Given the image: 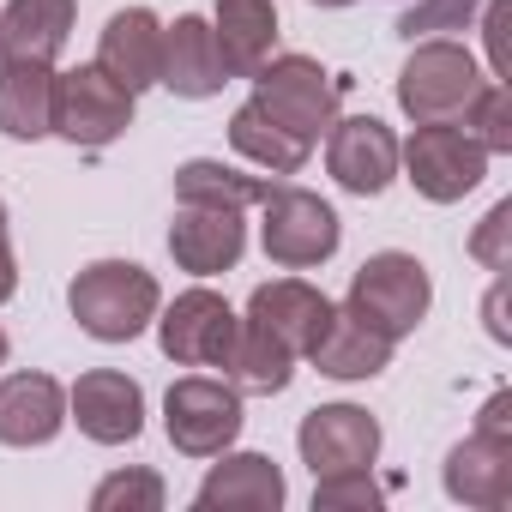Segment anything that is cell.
Segmentation results:
<instances>
[{"label":"cell","mask_w":512,"mask_h":512,"mask_svg":"<svg viewBox=\"0 0 512 512\" xmlns=\"http://www.w3.org/2000/svg\"><path fill=\"white\" fill-rule=\"evenodd\" d=\"M67 308H73V320H79L85 338H97V344H133L157 320L163 290H157V278L139 260H91L67 284Z\"/></svg>","instance_id":"1"},{"label":"cell","mask_w":512,"mask_h":512,"mask_svg":"<svg viewBox=\"0 0 512 512\" xmlns=\"http://www.w3.org/2000/svg\"><path fill=\"white\" fill-rule=\"evenodd\" d=\"M247 85H253L247 103H260L284 133H296V139H308V145H320L326 127L338 121L344 79L326 73L314 55H266L260 67L247 73Z\"/></svg>","instance_id":"2"},{"label":"cell","mask_w":512,"mask_h":512,"mask_svg":"<svg viewBox=\"0 0 512 512\" xmlns=\"http://www.w3.org/2000/svg\"><path fill=\"white\" fill-rule=\"evenodd\" d=\"M344 308L398 344V338H410V332L428 320V308H434V278H428V266L416 260V253L386 247V253H368V260L356 266Z\"/></svg>","instance_id":"3"},{"label":"cell","mask_w":512,"mask_h":512,"mask_svg":"<svg viewBox=\"0 0 512 512\" xmlns=\"http://www.w3.org/2000/svg\"><path fill=\"white\" fill-rule=\"evenodd\" d=\"M338 241H344V223L320 193H308L296 181H272V193L260 199V247L272 266L314 272L338 253Z\"/></svg>","instance_id":"4"},{"label":"cell","mask_w":512,"mask_h":512,"mask_svg":"<svg viewBox=\"0 0 512 512\" xmlns=\"http://www.w3.org/2000/svg\"><path fill=\"white\" fill-rule=\"evenodd\" d=\"M482 61L452 37H416L410 61L398 67V109L410 121H458L464 103L482 91Z\"/></svg>","instance_id":"5"},{"label":"cell","mask_w":512,"mask_h":512,"mask_svg":"<svg viewBox=\"0 0 512 512\" xmlns=\"http://www.w3.org/2000/svg\"><path fill=\"white\" fill-rule=\"evenodd\" d=\"M488 163L494 157L458 121H416V133L398 145V169L428 205H458L464 193H476L488 181Z\"/></svg>","instance_id":"6"},{"label":"cell","mask_w":512,"mask_h":512,"mask_svg":"<svg viewBox=\"0 0 512 512\" xmlns=\"http://www.w3.org/2000/svg\"><path fill=\"white\" fill-rule=\"evenodd\" d=\"M241 392L217 374H181L163 392V434L181 458H217L241 440Z\"/></svg>","instance_id":"7"},{"label":"cell","mask_w":512,"mask_h":512,"mask_svg":"<svg viewBox=\"0 0 512 512\" xmlns=\"http://www.w3.org/2000/svg\"><path fill=\"white\" fill-rule=\"evenodd\" d=\"M133 91L115 85L97 61L55 73V133L79 151H103L133 127Z\"/></svg>","instance_id":"8"},{"label":"cell","mask_w":512,"mask_h":512,"mask_svg":"<svg viewBox=\"0 0 512 512\" xmlns=\"http://www.w3.org/2000/svg\"><path fill=\"white\" fill-rule=\"evenodd\" d=\"M151 326H157V344H163V356H169L175 368H223L241 314H235L217 290L193 284V290H181L175 302H163Z\"/></svg>","instance_id":"9"},{"label":"cell","mask_w":512,"mask_h":512,"mask_svg":"<svg viewBox=\"0 0 512 512\" xmlns=\"http://www.w3.org/2000/svg\"><path fill=\"white\" fill-rule=\"evenodd\" d=\"M326 169L344 193L380 199L398 181V133L380 115H344L326 127Z\"/></svg>","instance_id":"10"},{"label":"cell","mask_w":512,"mask_h":512,"mask_svg":"<svg viewBox=\"0 0 512 512\" xmlns=\"http://www.w3.org/2000/svg\"><path fill=\"white\" fill-rule=\"evenodd\" d=\"M67 422L97 446H133L145 434V386L121 368H91L67 386Z\"/></svg>","instance_id":"11"},{"label":"cell","mask_w":512,"mask_h":512,"mask_svg":"<svg viewBox=\"0 0 512 512\" xmlns=\"http://www.w3.org/2000/svg\"><path fill=\"white\" fill-rule=\"evenodd\" d=\"M380 416H368L362 404H320L302 416L296 428V452L314 476L326 470H368L380 458Z\"/></svg>","instance_id":"12"},{"label":"cell","mask_w":512,"mask_h":512,"mask_svg":"<svg viewBox=\"0 0 512 512\" xmlns=\"http://www.w3.org/2000/svg\"><path fill=\"white\" fill-rule=\"evenodd\" d=\"M247 253V223L241 211H223V205H175V223H169V260L193 278H217V272H235Z\"/></svg>","instance_id":"13"},{"label":"cell","mask_w":512,"mask_h":512,"mask_svg":"<svg viewBox=\"0 0 512 512\" xmlns=\"http://www.w3.org/2000/svg\"><path fill=\"white\" fill-rule=\"evenodd\" d=\"M157 85L181 103H205L229 85V67L217 55V37H211V19L199 13H181L175 25H163V61H157Z\"/></svg>","instance_id":"14"},{"label":"cell","mask_w":512,"mask_h":512,"mask_svg":"<svg viewBox=\"0 0 512 512\" xmlns=\"http://www.w3.org/2000/svg\"><path fill=\"white\" fill-rule=\"evenodd\" d=\"M284 500H290L284 470L266 452H217V464L193 488L199 512H278Z\"/></svg>","instance_id":"15"},{"label":"cell","mask_w":512,"mask_h":512,"mask_svg":"<svg viewBox=\"0 0 512 512\" xmlns=\"http://www.w3.org/2000/svg\"><path fill=\"white\" fill-rule=\"evenodd\" d=\"M247 320L266 326V332H272L278 344H290L296 356H308L314 338H320L326 320H332V296L314 290L308 278H272V284H260V290L247 296Z\"/></svg>","instance_id":"16"},{"label":"cell","mask_w":512,"mask_h":512,"mask_svg":"<svg viewBox=\"0 0 512 512\" xmlns=\"http://www.w3.org/2000/svg\"><path fill=\"white\" fill-rule=\"evenodd\" d=\"M67 428V386L55 374H7L0 380V446H49Z\"/></svg>","instance_id":"17"},{"label":"cell","mask_w":512,"mask_h":512,"mask_svg":"<svg viewBox=\"0 0 512 512\" xmlns=\"http://www.w3.org/2000/svg\"><path fill=\"white\" fill-rule=\"evenodd\" d=\"M157 61H163V19L151 7H121L109 13L103 37H97V67L127 85L133 97L157 85Z\"/></svg>","instance_id":"18"},{"label":"cell","mask_w":512,"mask_h":512,"mask_svg":"<svg viewBox=\"0 0 512 512\" xmlns=\"http://www.w3.org/2000/svg\"><path fill=\"white\" fill-rule=\"evenodd\" d=\"M446 494L458 506H476V512H500L512 500V440H494V434H470L446 452V470H440Z\"/></svg>","instance_id":"19"},{"label":"cell","mask_w":512,"mask_h":512,"mask_svg":"<svg viewBox=\"0 0 512 512\" xmlns=\"http://www.w3.org/2000/svg\"><path fill=\"white\" fill-rule=\"evenodd\" d=\"M79 25V0H7L0 7V61H61Z\"/></svg>","instance_id":"20"},{"label":"cell","mask_w":512,"mask_h":512,"mask_svg":"<svg viewBox=\"0 0 512 512\" xmlns=\"http://www.w3.org/2000/svg\"><path fill=\"white\" fill-rule=\"evenodd\" d=\"M392 338L386 332H374L368 320H356L350 308H332V320H326V332L314 338V350H308V362L326 374V380H380L386 368H392Z\"/></svg>","instance_id":"21"},{"label":"cell","mask_w":512,"mask_h":512,"mask_svg":"<svg viewBox=\"0 0 512 512\" xmlns=\"http://www.w3.org/2000/svg\"><path fill=\"white\" fill-rule=\"evenodd\" d=\"M55 73L49 61H0V133L37 145L55 133Z\"/></svg>","instance_id":"22"},{"label":"cell","mask_w":512,"mask_h":512,"mask_svg":"<svg viewBox=\"0 0 512 512\" xmlns=\"http://www.w3.org/2000/svg\"><path fill=\"white\" fill-rule=\"evenodd\" d=\"M211 37H217V55L229 67V79H247L278 49V0H217Z\"/></svg>","instance_id":"23"},{"label":"cell","mask_w":512,"mask_h":512,"mask_svg":"<svg viewBox=\"0 0 512 512\" xmlns=\"http://www.w3.org/2000/svg\"><path fill=\"white\" fill-rule=\"evenodd\" d=\"M296 350L290 344H278L266 326H253V320H241L235 326V344H229V356H223V380L241 392V398H278L290 380H296Z\"/></svg>","instance_id":"24"},{"label":"cell","mask_w":512,"mask_h":512,"mask_svg":"<svg viewBox=\"0 0 512 512\" xmlns=\"http://www.w3.org/2000/svg\"><path fill=\"white\" fill-rule=\"evenodd\" d=\"M229 145H235V157L241 163H253L260 175H302L308 169V157H314V145L308 139H296V133H284L260 103H241L235 115H229Z\"/></svg>","instance_id":"25"},{"label":"cell","mask_w":512,"mask_h":512,"mask_svg":"<svg viewBox=\"0 0 512 512\" xmlns=\"http://www.w3.org/2000/svg\"><path fill=\"white\" fill-rule=\"evenodd\" d=\"M278 175H247L223 157H187L175 169V205H223V211H253L272 193Z\"/></svg>","instance_id":"26"},{"label":"cell","mask_w":512,"mask_h":512,"mask_svg":"<svg viewBox=\"0 0 512 512\" xmlns=\"http://www.w3.org/2000/svg\"><path fill=\"white\" fill-rule=\"evenodd\" d=\"M458 127H464L488 157H506V151H512V85H506V79H482V91L464 103Z\"/></svg>","instance_id":"27"},{"label":"cell","mask_w":512,"mask_h":512,"mask_svg":"<svg viewBox=\"0 0 512 512\" xmlns=\"http://www.w3.org/2000/svg\"><path fill=\"white\" fill-rule=\"evenodd\" d=\"M169 488L157 470L133 464V470H109L97 488H91V512H163Z\"/></svg>","instance_id":"28"},{"label":"cell","mask_w":512,"mask_h":512,"mask_svg":"<svg viewBox=\"0 0 512 512\" xmlns=\"http://www.w3.org/2000/svg\"><path fill=\"white\" fill-rule=\"evenodd\" d=\"M482 0H404L398 13V37H446V31H470Z\"/></svg>","instance_id":"29"},{"label":"cell","mask_w":512,"mask_h":512,"mask_svg":"<svg viewBox=\"0 0 512 512\" xmlns=\"http://www.w3.org/2000/svg\"><path fill=\"white\" fill-rule=\"evenodd\" d=\"M344 506H380V482H374V464L368 470H326L314 476V512H344Z\"/></svg>","instance_id":"30"},{"label":"cell","mask_w":512,"mask_h":512,"mask_svg":"<svg viewBox=\"0 0 512 512\" xmlns=\"http://www.w3.org/2000/svg\"><path fill=\"white\" fill-rule=\"evenodd\" d=\"M470 260L488 272H512V199H494L488 217L470 229Z\"/></svg>","instance_id":"31"},{"label":"cell","mask_w":512,"mask_h":512,"mask_svg":"<svg viewBox=\"0 0 512 512\" xmlns=\"http://www.w3.org/2000/svg\"><path fill=\"white\" fill-rule=\"evenodd\" d=\"M482 49H488V79H512V0H482Z\"/></svg>","instance_id":"32"},{"label":"cell","mask_w":512,"mask_h":512,"mask_svg":"<svg viewBox=\"0 0 512 512\" xmlns=\"http://www.w3.org/2000/svg\"><path fill=\"white\" fill-rule=\"evenodd\" d=\"M482 320H488V338L494 344H512V320H506V272H494V290L482 302Z\"/></svg>","instance_id":"33"},{"label":"cell","mask_w":512,"mask_h":512,"mask_svg":"<svg viewBox=\"0 0 512 512\" xmlns=\"http://www.w3.org/2000/svg\"><path fill=\"white\" fill-rule=\"evenodd\" d=\"M476 434H494V440H512V392H494L476 416Z\"/></svg>","instance_id":"34"},{"label":"cell","mask_w":512,"mask_h":512,"mask_svg":"<svg viewBox=\"0 0 512 512\" xmlns=\"http://www.w3.org/2000/svg\"><path fill=\"white\" fill-rule=\"evenodd\" d=\"M19 296V260H13V247L0 241V308H7Z\"/></svg>","instance_id":"35"},{"label":"cell","mask_w":512,"mask_h":512,"mask_svg":"<svg viewBox=\"0 0 512 512\" xmlns=\"http://www.w3.org/2000/svg\"><path fill=\"white\" fill-rule=\"evenodd\" d=\"M314 7H326V13H338V7H356V0H314Z\"/></svg>","instance_id":"36"},{"label":"cell","mask_w":512,"mask_h":512,"mask_svg":"<svg viewBox=\"0 0 512 512\" xmlns=\"http://www.w3.org/2000/svg\"><path fill=\"white\" fill-rule=\"evenodd\" d=\"M7 356H13V338H7V332H0V368H7Z\"/></svg>","instance_id":"37"},{"label":"cell","mask_w":512,"mask_h":512,"mask_svg":"<svg viewBox=\"0 0 512 512\" xmlns=\"http://www.w3.org/2000/svg\"><path fill=\"white\" fill-rule=\"evenodd\" d=\"M0 241H7V199H0Z\"/></svg>","instance_id":"38"}]
</instances>
